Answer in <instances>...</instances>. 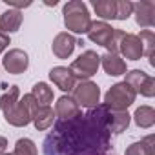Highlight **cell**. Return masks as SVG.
I'll return each instance as SVG.
<instances>
[{"label": "cell", "instance_id": "6da1fadb", "mask_svg": "<svg viewBox=\"0 0 155 155\" xmlns=\"http://www.w3.org/2000/svg\"><path fill=\"white\" fill-rule=\"evenodd\" d=\"M42 150L44 155H108L111 150L108 106L97 104L71 119H57Z\"/></svg>", "mask_w": 155, "mask_h": 155}, {"label": "cell", "instance_id": "7a4b0ae2", "mask_svg": "<svg viewBox=\"0 0 155 155\" xmlns=\"http://www.w3.org/2000/svg\"><path fill=\"white\" fill-rule=\"evenodd\" d=\"M62 15H64V24L71 33L82 35L88 33L90 26H91V17L88 11V6L81 0H71L62 8Z\"/></svg>", "mask_w": 155, "mask_h": 155}, {"label": "cell", "instance_id": "3957f363", "mask_svg": "<svg viewBox=\"0 0 155 155\" xmlns=\"http://www.w3.org/2000/svg\"><path fill=\"white\" fill-rule=\"evenodd\" d=\"M91 6L104 20H126L133 13V4L128 0H93Z\"/></svg>", "mask_w": 155, "mask_h": 155}, {"label": "cell", "instance_id": "277c9868", "mask_svg": "<svg viewBox=\"0 0 155 155\" xmlns=\"http://www.w3.org/2000/svg\"><path fill=\"white\" fill-rule=\"evenodd\" d=\"M38 104L37 101L33 99L31 93L24 95V99H20L8 113H4L6 120L11 124V126H17V128H22V126H28L31 120H33V113L37 111Z\"/></svg>", "mask_w": 155, "mask_h": 155}, {"label": "cell", "instance_id": "5b68a950", "mask_svg": "<svg viewBox=\"0 0 155 155\" xmlns=\"http://www.w3.org/2000/svg\"><path fill=\"white\" fill-rule=\"evenodd\" d=\"M99 66H101V57H99L95 51L88 49V51H84L79 58H75V60L71 62L69 71L73 73L75 81H77V79H79V81H90L91 77L99 71Z\"/></svg>", "mask_w": 155, "mask_h": 155}, {"label": "cell", "instance_id": "8992f818", "mask_svg": "<svg viewBox=\"0 0 155 155\" xmlns=\"http://www.w3.org/2000/svg\"><path fill=\"white\" fill-rule=\"evenodd\" d=\"M135 97H137V93L126 82H119L108 90V93L104 95V104L110 110H124L126 111L135 102Z\"/></svg>", "mask_w": 155, "mask_h": 155}, {"label": "cell", "instance_id": "52a82bcc", "mask_svg": "<svg viewBox=\"0 0 155 155\" xmlns=\"http://www.w3.org/2000/svg\"><path fill=\"white\" fill-rule=\"evenodd\" d=\"M73 99L79 106H84V108H95L99 104V99H101V90L95 82L91 81H79V84H75L73 88Z\"/></svg>", "mask_w": 155, "mask_h": 155}, {"label": "cell", "instance_id": "ba28073f", "mask_svg": "<svg viewBox=\"0 0 155 155\" xmlns=\"http://www.w3.org/2000/svg\"><path fill=\"white\" fill-rule=\"evenodd\" d=\"M124 75H126L124 82L135 93H140L144 97H153L155 95V79L151 75H148L140 69H131V71H126Z\"/></svg>", "mask_w": 155, "mask_h": 155}, {"label": "cell", "instance_id": "9c48e42d", "mask_svg": "<svg viewBox=\"0 0 155 155\" xmlns=\"http://www.w3.org/2000/svg\"><path fill=\"white\" fill-rule=\"evenodd\" d=\"M2 66H4V69H6L8 73H11V75H20V73H24V71L28 69V66H29V57H28V53L22 51V49H9V51L4 55V58H2Z\"/></svg>", "mask_w": 155, "mask_h": 155}, {"label": "cell", "instance_id": "30bf717a", "mask_svg": "<svg viewBox=\"0 0 155 155\" xmlns=\"http://www.w3.org/2000/svg\"><path fill=\"white\" fill-rule=\"evenodd\" d=\"M119 53L122 57H126L128 60H139L142 55H144V49H142V42L137 35H131V33H124L122 40H120V46H119Z\"/></svg>", "mask_w": 155, "mask_h": 155}, {"label": "cell", "instance_id": "8fae6325", "mask_svg": "<svg viewBox=\"0 0 155 155\" xmlns=\"http://www.w3.org/2000/svg\"><path fill=\"white\" fill-rule=\"evenodd\" d=\"M135 20L140 28H153L155 26V2L144 0V2L133 4Z\"/></svg>", "mask_w": 155, "mask_h": 155}, {"label": "cell", "instance_id": "7c38bea8", "mask_svg": "<svg viewBox=\"0 0 155 155\" xmlns=\"http://www.w3.org/2000/svg\"><path fill=\"white\" fill-rule=\"evenodd\" d=\"M75 46H77V40H75V37L71 33H58L53 38L51 49H53L57 58H68V57H71Z\"/></svg>", "mask_w": 155, "mask_h": 155}, {"label": "cell", "instance_id": "4fadbf2b", "mask_svg": "<svg viewBox=\"0 0 155 155\" xmlns=\"http://www.w3.org/2000/svg\"><path fill=\"white\" fill-rule=\"evenodd\" d=\"M49 79L53 81V84L57 86V88H60L62 91H73V88H75V77H73V73L69 71V68H64V66H57V68H53L51 71H49Z\"/></svg>", "mask_w": 155, "mask_h": 155}, {"label": "cell", "instance_id": "5bb4252c", "mask_svg": "<svg viewBox=\"0 0 155 155\" xmlns=\"http://www.w3.org/2000/svg\"><path fill=\"white\" fill-rule=\"evenodd\" d=\"M113 29L115 28H111L110 24H106V22H102V20H97V22H91V26H90V29H88V38L91 40V42H95L97 46H104L106 48V44L110 42V38H111V35H113Z\"/></svg>", "mask_w": 155, "mask_h": 155}, {"label": "cell", "instance_id": "9a60e30c", "mask_svg": "<svg viewBox=\"0 0 155 155\" xmlns=\"http://www.w3.org/2000/svg\"><path fill=\"white\" fill-rule=\"evenodd\" d=\"M130 113L124 110H110L108 108V130L110 133H122L126 131V128L130 126Z\"/></svg>", "mask_w": 155, "mask_h": 155}, {"label": "cell", "instance_id": "2e32d148", "mask_svg": "<svg viewBox=\"0 0 155 155\" xmlns=\"http://www.w3.org/2000/svg\"><path fill=\"white\" fill-rule=\"evenodd\" d=\"M79 113H81V106L69 95H62L55 104V115H58V119H71Z\"/></svg>", "mask_w": 155, "mask_h": 155}, {"label": "cell", "instance_id": "e0dca14e", "mask_svg": "<svg viewBox=\"0 0 155 155\" xmlns=\"http://www.w3.org/2000/svg\"><path fill=\"white\" fill-rule=\"evenodd\" d=\"M101 64L104 68V71L110 75V77H119V75H124L128 69H126V62L115 55V53H106L101 57Z\"/></svg>", "mask_w": 155, "mask_h": 155}, {"label": "cell", "instance_id": "ac0fdd59", "mask_svg": "<svg viewBox=\"0 0 155 155\" xmlns=\"http://www.w3.org/2000/svg\"><path fill=\"white\" fill-rule=\"evenodd\" d=\"M22 26V13L17 9H8L0 15V29H2L6 35L18 31Z\"/></svg>", "mask_w": 155, "mask_h": 155}, {"label": "cell", "instance_id": "d6986e66", "mask_svg": "<svg viewBox=\"0 0 155 155\" xmlns=\"http://www.w3.org/2000/svg\"><path fill=\"white\" fill-rule=\"evenodd\" d=\"M53 120H55V111L51 106H38L37 111L33 113V124L38 131H44L49 126H53Z\"/></svg>", "mask_w": 155, "mask_h": 155}, {"label": "cell", "instance_id": "ffe728a7", "mask_svg": "<svg viewBox=\"0 0 155 155\" xmlns=\"http://www.w3.org/2000/svg\"><path fill=\"white\" fill-rule=\"evenodd\" d=\"M155 148H153V135L144 137L139 142H133L126 148V155H153Z\"/></svg>", "mask_w": 155, "mask_h": 155}, {"label": "cell", "instance_id": "44dd1931", "mask_svg": "<svg viewBox=\"0 0 155 155\" xmlns=\"http://www.w3.org/2000/svg\"><path fill=\"white\" fill-rule=\"evenodd\" d=\"M133 120L139 128H151L155 124V110L151 106H140L135 110Z\"/></svg>", "mask_w": 155, "mask_h": 155}, {"label": "cell", "instance_id": "7402d4cb", "mask_svg": "<svg viewBox=\"0 0 155 155\" xmlns=\"http://www.w3.org/2000/svg\"><path fill=\"white\" fill-rule=\"evenodd\" d=\"M31 95H33V99L37 101L38 106H49L53 102V90L46 82H37L33 86Z\"/></svg>", "mask_w": 155, "mask_h": 155}, {"label": "cell", "instance_id": "603a6c76", "mask_svg": "<svg viewBox=\"0 0 155 155\" xmlns=\"http://www.w3.org/2000/svg\"><path fill=\"white\" fill-rule=\"evenodd\" d=\"M18 97H20L18 86H11L4 95H0V110H2L4 113H8V111L18 102Z\"/></svg>", "mask_w": 155, "mask_h": 155}, {"label": "cell", "instance_id": "cb8c5ba5", "mask_svg": "<svg viewBox=\"0 0 155 155\" xmlns=\"http://www.w3.org/2000/svg\"><path fill=\"white\" fill-rule=\"evenodd\" d=\"M139 38H140V42H142V49H144V55L150 58V64H153L151 62V58H153V46H155V33L151 31V29H144V31H140V35H137Z\"/></svg>", "mask_w": 155, "mask_h": 155}, {"label": "cell", "instance_id": "d4e9b609", "mask_svg": "<svg viewBox=\"0 0 155 155\" xmlns=\"http://www.w3.org/2000/svg\"><path fill=\"white\" fill-rule=\"evenodd\" d=\"M13 155H37V146L31 139H18Z\"/></svg>", "mask_w": 155, "mask_h": 155}, {"label": "cell", "instance_id": "484cf974", "mask_svg": "<svg viewBox=\"0 0 155 155\" xmlns=\"http://www.w3.org/2000/svg\"><path fill=\"white\" fill-rule=\"evenodd\" d=\"M122 37H124V31H122V29H113V35H111L110 42L106 44L108 53H115V55H119V46H120Z\"/></svg>", "mask_w": 155, "mask_h": 155}, {"label": "cell", "instance_id": "4316f807", "mask_svg": "<svg viewBox=\"0 0 155 155\" xmlns=\"http://www.w3.org/2000/svg\"><path fill=\"white\" fill-rule=\"evenodd\" d=\"M6 4L9 6V9L13 8V9H17V11H20L22 8H29V6H31V2H15V0H6Z\"/></svg>", "mask_w": 155, "mask_h": 155}, {"label": "cell", "instance_id": "83f0119b", "mask_svg": "<svg viewBox=\"0 0 155 155\" xmlns=\"http://www.w3.org/2000/svg\"><path fill=\"white\" fill-rule=\"evenodd\" d=\"M9 46V35H6L2 29H0V53H4V49Z\"/></svg>", "mask_w": 155, "mask_h": 155}, {"label": "cell", "instance_id": "f1b7e54d", "mask_svg": "<svg viewBox=\"0 0 155 155\" xmlns=\"http://www.w3.org/2000/svg\"><path fill=\"white\" fill-rule=\"evenodd\" d=\"M6 148H8V139L6 137H0V155L6 153Z\"/></svg>", "mask_w": 155, "mask_h": 155}, {"label": "cell", "instance_id": "f546056e", "mask_svg": "<svg viewBox=\"0 0 155 155\" xmlns=\"http://www.w3.org/2000/svg\"><path fill=\"white\" fill-rule=\"evenodd\" d=\"M4 155H13V153H4Z\"/></svg>", "mask_w": 155, "mask_h": 155}]
</instances>
